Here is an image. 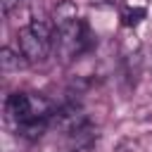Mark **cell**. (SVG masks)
Returning <instances> with one entry per match:
<instances>
[{
  "mask_svg": "<svg viewBox=\"0 0 152 152\" xmlns=\"http://www.w3.org/2000/svg\"><path fill=\"white\" fill-rule=\"evenodd\" d=\"M7 114L10 119L19 126L26 124H40V121H50L55 109L52 104L43 97V95H33V93H12L7 97Z\"/></svg>",
  "mask_w": 152,
  "mask_h": 152,
  "instance_id": "obj_1",
  "label": "cell"
},
{
  "mask_svg": "<svg viewBox=\"0 0 152 152\" xmlns=\"http://www.w3.org/2000/svg\"><path fill=\"white\" fill-rule=\"evenodd\" d=\"M50 124H52L59 133H64V135H69V138H71L74 133H78L81 128L90 126L86 112H83L81 104H76V102H69V104H64L62 109H57V112L52 114Z\"/></svg>",
  "mask_w": 152,
  "mask_h": 152,
  "instance_id": "obj_2",
  "label": "cell"
},
{
  "mask_svg": "<svg viewBox=\"0 0 152 152\" xmlns=\"http://www.w3.org/2000/svg\"><path fill=\"white\" fill-rule=\"evenodd\" d=\"M74 19H78L76 5H74L71 0H59V2L55 5V10H52V24H55V26H64V24H69V21H74Z\"/></svg>",
  "mask_w": 152,
  "mask_h": 152,
  "instance_id": "obj_3",
  "label": "cell"
},
{
  "mask_svg": "<svg viewBox=\"0 0 152 152\" xmlns=\"http://www.w3.org/2000/svg\"><path fill=\"white\" fill-rule=\"evenodd\" d=\"M26 64V57L17 50H10V48H2L0 50V66H2V71H14V69H21Z\"/></svg>",
  "mask_w": 152,
  "mask_h": 152,
  "instance_id": "obj_4",
  "label": "cell"
},
{
  "mask_svg": "<svg viewBox=\"0 0 152 152\" xmlns=\"http://www.w3.org/2000/svg\"><path fill=\"white\" fill-rule=\"evenodd\" d=\"M142 19H145V7H126L121 12V24L126 28H135Z\"/></svg>",
  "mask_w": 152,
  "mask_h": 152,
  "instance_id": "obj_5",
  "label": "cell"
}]
</instances>
